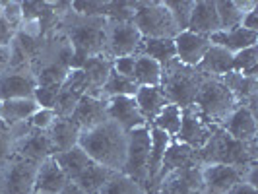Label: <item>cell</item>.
Here are the masks:
<instances>
[{"instance_id": "obj_10", "label": "cell", "mask_w": 258, "mask_h": 194, "mask_svg": "<svg viewBox=\"0 0 258 194\" xmlns=\"http://www.w3.org/2000/svg\"><path fill=\"white\" fill-rule=\"evenodd\" d=\"M243 169L231 167V165H221V163H210L200 167V177L204 184V192L208 194H225L231 186L245 182Z\"/></svg>"}, {"instance_id": "obj_4", "label": "cell", "mask_w": 258, "mask_h": 194, "mask_svg": "<svg viewBox=\"0 0 258 194\" xmlns=\"http://www.w3.org/2000/svg\"><path fill=\"white\" fill-rule=\"evenodd\" d=\"M194 107L210 124L221 126V122L239 107V103L221 78L204 76L194 99Z\"/></svg>"}, {"instance_id": "obj_11", "label": "cell", "mask_w": 258, "mask_h": 194, "mask_svg": "<svg viewBox=\"0 0 258 194\" xmlns=\"http://www.w3.org/2000/svg\"><path fill=\"white\" fill-rule=\"evenodd\" d=\"M105 109H107V118L116 122L124 132L148 124L140 115L134 97H128V95L109 97V99H105Z\"/></svg>"}, {"instance_id": "obj_34", "label": "cell", "mask_w": 258, "mask_h": 194, "mask_svg": "<svg viewBox=\"0 0 258 194\" xmlns=\"http://www.w3.org/2000/svg\"><path fill=\"white\" fill-rule=\"evenodd\" d=\"M146 192H148V190L144 188L142 184H138L136 181L128 179V177L122 175V173H115V175L107 181V184L101 188L99 194H146Z\"/></svg>"}, {"instance_id": "obj_36", "label": "cell", "mask_w": 258, "mask_h": 194, "mask_svg": "<svg viewBox=\"0 0 258 194\" xmlns=\"http://www.w3.org/2000/svg\"><path fill=\"white\" fill-rule=\"evenodd\" d=\"M163 4H165V8L171 12L175 24L179 27V31H184L186 26H188V20H190V12H192V8H194V2H190V0H181V2L167 0V2H163Z\"/></svg>"}, {"instance_id": "obj_39", "label": "cell", "mask_w": 258, "mask_h": 194, "mask_svg": "<svg viewBox=\"0 0 258 194\" xmlns=\"http://www.w3.org/2000/svg\"><path fill=\"white\" fill-rule=\"evenodd\" d=\"M0 18L12 27L14 31H18L24 22L22 2H0Z\"/></svg>"}, {"instance_id": "obj_49", "label": "cell", "mask_w": 258, "mask_h": 194, "mask_svg": "<svg viewBox=\"0 0 258 194\" xmlns=\"http://www.w3.org/2000/svg\"><path fill=\"white\" fill-rule=\"evenodd\" d=\"M0 113H2V101H0Z\"/></svg>"}, {"instance_id": "obj_3", "label": "cell", "mask_w": 258, "mask_h": 194, "mask_svg": "<svg viewBox=\"0 0 258 194\" xmlns=\"http://www.w3.org/2000/svg\"><path fill=\"white\" fill-rule=\"evenodd\" d=\"M204 80V74L198 72L196 68L181 64L177 58L171 60L169 64L161 66V84L159 88L163 90L169 103L179 105L181 109L194 105L196 93L200 90V84Z\"/></svg>"}, {"instance_id": "obj_27", "label": "cell", "mask_w": 258, "mask_h": 194, "mask_svg": "<svg viewBox=\"0 0 258 194\" xmlns=\"http://www.w3.org/2000/svg\"><path fill=\"white\" fill-rule=\"evenodd\" d=\"M52 157L58 163V167L62 169V173L66 175L68 181H76L86 169L93 165V161L88 157V154L80 146H74V148H70L66 152H60V154H54Z\"/></svg>"}, {"instance_id": "obj_5", "label": "cell", "mask_w": 258, "mask_h": 194, "mask_svg": "<svg viewBox=\"0 0 258 194\" xmlns=\"http://www.w3.org/2000/svg\"><path fill=\"white\" fill-rule=\"evenodd\" d=\"M130 22L142 39H173L179 33V27L163 2H136Z\"/></svg>"}, {"instance_id": "obj_37", "label": "cell", "mask_w": 258, "mask_h": 194, "mask_svg": "<svg viewBox=\"0 0 258 194\" xmlns=\"http://www.w3.org/2000/svg\"><path fill=\"white\" fill-rule=\"evenodd\" d=\"M14 146H16V140H14L12 128L0 120V173L14 157Z\"/></svg>"}, {"instance_id": "obj_15", "label": "cell", "mask_w": 258, "mask_h": 194, "mask_svg": "<svg viewBox=\"0 0 258 194\" xmlns=\"http://www.w3.org/2000/svg\"><path fill=\"white\" fill-rule=\"evenodd\" d=\"M157 190L161 194H204L200 167H188L171 173L161 182H157Z\"/></svg>"}, {"instance_id": "obj_44", "label": "cell", "mask_w": 258, "mask_h": 194, "mask_svg": "<svg viewBox=\"0 0 258 194\" xmlns=\"http://www.w3.org/2000/svg\"><path fill=\"white\" fill-rule=\"evenodd\" d=\"M14 39H16V31L0 18V47H10Z\"/></svg>"}, {"instance_id": "obj_13", "label": "cell", "mask_w": 258, "mask_h": 194, "mask_svg": "<svg viewBox=\"0 0 258 194\" xmlns=\"http://www.w3.org/2000/svg\"><path fill=\"white\" fill-rule=\"evenodd\" d=\"M78 128L82 130H90L95 128L99 124H103L107 118V109H105V99L99 97H93V95H82L80 101L76 103L74 111L68 116Z\"/></svg>"}, {"instance_id": "obj_45", "label": "cell", "mask_w": 258, "mask_h": 194, "mask_svg": "<svg viewBox=\"0 0 258 194\" xmlns=\"http://www.w3.org/2000/svg\"><path fill=\"white\" fill-rule=\"evenodd\" d=\"M241 27H245L248 31L258 33V6L254 10H250L248 14H245V18L241 20Z\"/></svg>"}, {"instance_id": "obj_16", "label": "cell", "mask_w": 258, "mask_h": 194, "mask_svg": "<svg viewBox=\"0 0 258 194\" xmlns=\"http://www.w3.org/2000/svg\"><path fill=\"white\" fill-rule=\"evenodd\" d=\"M233 140L239 142H254L256 140V116L254 111L245 105H239L220 126Z\"/></svg>"}, {"instance_id": "obj_9", "label": "cell", "mask_w": 258, "mask_h": 194, "mask_svg": "<svg viewBox=\"0 0 258 194\" xmlns=\"http://www.w3.org/2000/svg\"><path fill=\"white\" fill-rule=\"evenodd\" d=\"M140 43L142 35L132 26V22H111V27L107 31V56L111 60L118 56H136Z\"/></svg>"}, {"instance_id": "obj_30", "label": "cell", "mask_w": 258, "mask_h": 194, "mask_svg": "<svg viewBox=\"0 0 258 194\" xmlns=\"http://www.w3.org/2000/svg\"><path fill=\"white\" fill-rule=\"evenodd\" d=\"M113 175H115V171H109V169L93 163V165H90V167L78 177L76 181H72V182H76L78 186L86 194H99L101 188L107 184V181H109Z\"/></svg>"}, {"instance_id": "obj_14", "label": "cell", "mask_w": 258, "mask_h": 194, "mask_svg": "<svg viewBox=\"0 0 258 194\" xmlns=\"http://www.w3.org/2000/svg\"><path fill=\"white\" fill-rule=\"evenodd\" d=\"M175 58L184 66L196 68L210 49L208 37L196 35L192 31H179L175 37Z\"/></svg>"}, {"instance_id": "obj_7", "label": "cell", "mask_w": 258, "mask_h": 194, "mask_svg": "<svg viewBox=\"0 0 258 194\" xmlns=\"http://www.w3.org/2000/svg\"><path fill=\"white\" fill-rule=\"evenodd\" d=\"M37 163L14 155L0 173V194H31Z\"/></svg>"}, {"instance_id": "obj_35", "label": "cell", "mask_w": 258, "mask_h": 194, "mask_svg": "<svg viewBox=\"0 0 258 194\" xmlns=\"http://www.w3.org/2000/svg\"><path fill=\"white\" fill-rule=\"evenodd\" d=\"M256 62H258V47H248L243 51L233 54V70L243 76H256Z\"/></svg>"}, {"instance_id": "obj_24", "label": "cell", "mask_w": 258, "mask_h": 194, "mask_svg": "<svg viewBox=\"0 0 258 194\" xmlns=\"http://www.w3.org/2000/svg\"><path fill=\"white\" fill-rule=\"evenodd\" d=\"M196 70L202 72L204 76H225L233 70V54L221 47L210 45V49L206 51L204 58L200 60V64L196 66Z\"/></svg>"}, {"instance_id": "obj_42", "label": "cell", "mask_w": 258, "mask_h": 194, "mask_svg": "<svg viewBox=\"0 0 258 194\" xmlns=\"http://www.w3.org/2000/svg\"><path fill=\"white\" fill-rule=\"evenodd\" d=\"M72 10L78 12L80 16H86V18H97V16H103L105 6L107 2H72L70 4Z\"/></svg>"}, {"instance_id": "obj_31", "label": "cell", "mask_w": 258, "mask_h": 194, "mask_svg": "<svg viewBox=\"0 0 258 194\" xmlns=\"http://www.w3.org/2000/svg\"><path fill=\"white\" fill-rule=\"evenodd\" d=\"M134 84L138 88H154L161 84V64L148 56H136V66H134Z\"/></svg>"}, {"instance_id": "obj_17", "label": "cell", "mask_w": 258, "mask_h": 194, "mask_svg": "<svg viewBox=\"0 0 258 194\" xmlns=\"http://www.w3.org/2000/svg\"><path fill=\"white\" fill-rule=\"evenodd\" d=\"M188 167H202L200 161H198L196 150L173 140V142L169 144L165 155H163V163H161V169H159V175H157L155 184L161 182L165 177H169L171 173L181 171V169H188Z\"/></svg>"}, {"instance_id": "obj_6", "label": "cell", "mask_w": 258, "mask_h": 194, "mask_svg": "<svg viewBox=\"0 0 258 194\" xmlns=\"http://www.w3.org/2000/svg\"><path fill=\"white\" fill-rule=\"evenodd\" d=\"M148 157H150V124L126 132V159L122 175L142 184L148 190Z\"/></svg>"}, {"instance_id": "obj_18", "label": "cell", "mask_w": 258, "mask_h": 194, "mask_svg": "<svg viewBox=\"0 0 258 194\" xmlns=\"http://www.w3.org/2000/svg\"><path fill=\"white\" fill-rule=\"evenodd\" d=\"M37 88L35 74L31 72H2L0 74V101L29 99Z\"/></svg>"}, {"instance_id": "obj_20", "label": "cell", "mask_w": 258, "mask_h": 194, "mask_svg": "<svg viewBox=\"0 0 258 194\" xmlns=\"http://www.w3.org/2000/svg\"><path fill=\"white\" fill-rule=\"evenodd\" d=\"M68 182L62 169L54 161V157H47L37 165L35 171V181H33V192H47V194H58L64 184Z\"/></svg>"}, {"instance_id": "obj_26", "label": "cell", "mask_w": 258, "mask_h": 194, "mask_svg": "<svg viewBox=\"0 0 258 194\" xmlns=\"http://www.w3.org/2000/svg\"><path fill=\"white\" fill-rule=\"evenodd\" d=\"M258 4L254 0H245V2H235V0H220L216 2V12L220 18L221 29H233L241 26V20L245 14L254 10Z\"/></svg>"}, {"instance_id": "obj_22", "label": "cell", "mask_w": 258, "mask_h": 194, "mask_svg": "<svg viewBox=\"0 0 258 194\" xmlns=\"http://www.w3.org/2000/svg\"><path fill=\"white\" fill-rule=\"evenodd\" d=\"M49 136V142L52 146V155L66 152L70 148L78 146V138L82 134V130L68 118V116H56V120L51 124V128L45 130Z\"/></svg>"}, {"instance_id": "obj_46", "label": "cell", "mask_w": 258, "mask_h": 194, "mask_svg": "<svg viewBox=\"0 0 258 194\" xmlns=\"http://www.w3.org/2000/svg\"><path fill=\"white\" fill-rule=\"evenodd\" d=\"M225 194H258V190H256V186H252V184H248V182H239V184L231 186Z\"/></svg>"}, {"instance_id": "obj_28", "label": "cell", "mask_w": 258, "mask_h": 194, "mask_svg": "<svg viewBox=\"0 0 258 194\" xmlns=\"http://www.w3.org/2000/svg\"><path fill=\"white\" fill-rule=\"evenodd\" d=\"M37 109L39 105L35 103L33 97H29V99H8V101H2L0 120L6 122L8 126H16V124L27 122Z\"/></svg>"}, {"instance_id": "obj_1", "label": "cell", "mask_w": 258, "mask_h": 194, "mask_svg": "<svg viewBox=\"0 0 258 194\" xmlns=\"http://www.w3.org/2000/svg\"><path fill=\"white\" fill-rule=\"evenodd\" d=\"M78 146L93 163L115 173H122L126 159V132L116 122L105 120L95 128L84 130L78 138Z\"/></svg>"}, {"instance_id": "obj_12", "label": "cell", "mask_w": 258, "mask_h": 194, "mask_svg": "<svg viewBox=\"0 0 258 194\" xmlns=\"http://www.w3.org/2000/svg\"><path fill=\"white\" fill-rule=\"evenodd\" d=\"M14 155L22 157V159H27L31 163H41L43 159L51 157L52 155V146L49 142V136L45 130H35L29 126L26 134L16 140V146H14Z\"/></svg>"}, {"instance_id": "obj_41", "label": "cell", "mask_w": 258, "mask_h": 194, "mask_svg": "<svg viewBox=\"0 0 258 194\" xmlns=\"http://www.w3.org/2000/svg\"><path fill=\"white\" fill-rule=\"evenodd\" d=\"M54 120H56V113L52 109H37L27 120V124L35 130H49Z\"/></svg>"}, {"instance_id": "obj_8", "label": "cell", "mask_w": 258, "mask_h": 194, "mask_svg": "<svg viewBox=\"0 0 258 194\" xmlns=\"http://www.w3.org/2000/svg\"><path fill=\"white\" fill-rule=\"evenodd\" d=\"M216 128L218 126H214L208 120H204V116L198 113V109L194 105H190V107L182 109L181 130H179L175 142L184 144V146H188V148L198 152V150H202L206 146Z\"/></svg>"}, {"instance_id": "obj_25", "label": "cell", "mask_w": 258, "mask_h": 194, "mask_svg": "<svg viewBox=\"0 0 258 194\" xmlns=\"http://www.w3.org/2000/svg\"><path fill=\"white\" fill-rule=\"evenodd\" d=\"M173 142L163 130L150 124V157H148V182L152 184L157 181L159 169L163 163V155L167 152L169 144Z\"/></svg>"}, {"instance_id": "obj_21", "label": "cell", "mask_w": 258, "mask_h": 194, "mask_svg": "<svg viewBox=\"0 0 258 194\" xmlns=\"http://www.w3.org/2000/svg\"><path fill=\"white\" fill-rule=\"evenodd\" d=\"M210 45L214 47H221L225 51H229L231 54L248 49V47H254L258 43V33L254 31H248L245 27H233V29H220L216 33H212L210 37Z\"/></svg>"}, {"instance_id": "obj_2", "label": "cell", "mask_w": 258, "mask_h": 194, "mask_svg": "<svg viewBox=\"0 0 258 194\" xmlns=\"http://www.w3.org/2000/svg\"><path fill=\"white\" fill-rule=\"evenodd\" d=\"M196 154H198L200 165L221 163V165H231V167L246 171L248 167L256 165V140L254 142L233 140L227 132H223L218 126L206 146Z\"/></svg>"}, {"instance_id": "obj_23", "label": "cell", "mask_w": 258, "mask_h": 194, "mask_svg": "<svg viewBox=\"0 0 258 194\" xmlns=\"http://www.w3.org/2000/svg\"><path fill=\"white\" fill-rule=\"evenodd\" d=\"M134 101H136L138 111H140V115H142V118L148 124L163 111V107L169 105L167 97H165V93H163V90L159 86L138 88V91L134 93Z\"/></svg>"}, {"instance_id": "obj_29", "label": "cell", "mask_w": 258, "mask_h": 194, "mask_svg": "<svg viewBox=\"0 0 258 194\" xmlns=\"http://www.w3.org/2000/svg\"><path fill=\"white\" fill-rule=\"evenodd\" d=\"M136 56H148L157 64L165 66L175 60V41L173 39H142Z\"/></svg>"}, {"instance_id": "obj_38", "label": "cell", "mask_w": 258, "mask_h": 194, "mask_svg": "<svg viewBox=\"0 0 258 194\" xmlns=\"http://www.w3.org/2000/svg\"><path fill=\"white\" fill-rule=\"evenodd\" d=\"M66 74H68V68L51 64L43 68L39 74H35V82H37V86H62Z\"/></svg>"}, {"instance_id": "obj_32", "label": "cell", "mask_w": 258, "mask_h": 194, "mask_svg": "<svg viewBox=\"0 0 258 194\" xmlns=\"http://www.w3.org/2000/svg\"><path fill=\"white\" fill-rule=\"evenodd\" d=\"M136 91H138V86L134 84V80L120 76L115 70H111L107 80H105L103 88L99 91V99H109V97H118V95L134 97Z\"/></svg>"}, {"instance_id": "obj_19", "label": "cell", "mask_w": 258, "mask_h": 194, "mask_svg": "<svg viewBox=\"0 0 258 194\" xmlns=\"http://www.w3.org/2000/svg\"><path fill=\"white\" fill-rule=\"evenodd\" d=\"M220 18L216 12V2H210V0H200V2H194V8L190 12V20H188V26L184 31H192L196 35H202V37H210L212 33L220 31Z\"/></svg>"}, {"instance_id": "obj_47", "label": "cell", "mask_w": 258, "mask_h": 194, "mask_svg": "<svg viewBox=\"0 0 258 194\" xmlns=\"http://www.w3.org/2000/svg\"><path fill=\"white\" fill-rule=\"evenodd\" d=\"M58 194H86V192H84V190H82V188L78 186L76 182L68 181L64 184V188H62V190H60Z\"/></svg>"}, {"instance_id": "obj_43", "label": "cell", "mask_w": 258, "mask_h": 194, "mask_svg": "<svg viewBox=\"0 0 258 194\" xmlns=\"http://www.w3.org/2000/svg\"><path fill=\"white\" fill-rule=\"evenodd\" d=\"M134 66H136V56H118V58H113V70L116 74L124 78L134 76Z\"/></svg>"}, {"instance_id": "obj_40", "label": "cell", "mask_w": 258, "mask_h": 194, "mask_svg": "<svg viewBox=\"0 0 258 194\" xmlns=\"http://www.w3.org/2000/svg\"><path fill=\"white\" fill-rule=\"evenodd\" d=\"M58 91H60V86H37L33 91V99L39 105V109H54Z\"/></svg>"}, {"instance_id": "obj_33", "label": "cell", "mask_w": 258, "mask_h": 194, "mask_svg": "<svg viewBox=\"0 0 258 194\" xmlns=\"http://www.w3.org/2000/svg\"><path fill=\"white\" fill-rule=\"evenodd\" d=\"M181 122H182V109L179 105L169 103L167 107H163V111L155 116L150 124L155 126V128L163 130L171 140H175L177 134H179V130H181Z\"/></svg>"}, {"instance_id": "obj_48", "label": "cell", "mask_w": 258, "mask_h": 194, "mask_svg": "<svg viewBox=\"0 0 258 194\" xmlns=\"http://www.w3.org/2000/svg\"><path fill=\"white\" fill-rule=\"evenodd\" d=\"M31 194H47V192H31Z\"/></svg>"}]
</instances>
